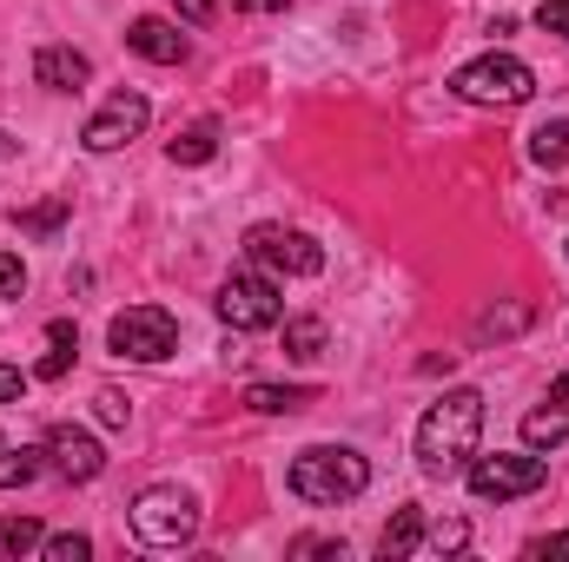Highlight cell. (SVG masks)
I'll list each match as a JSON object with an SVG mask.
<instances>
[{"label": "cell", "instance_id": "1", "mask_svg": "<svg viewBox=\"0 0 569 562\" xmlns=\"http://www.w3.org/2000/svg\"><path fill=\"white\" fill-rule=\"evenodd\" d=\"M477 436H483V391L457 384L418 418V463L425 476H457L470 456H477Z\"/></svg>", "mask_w": 569, "mask_h": 562}, {"label": "cell", "instance_id": "2", "mask_svg": "<svg viewBox=\"0 0 569 562\" xmlns=\"http://www.w3.org/2000/svg\"><path fill=\"white\" fill-rule=\"evenodd\" d=\"M284 483H291V496H305V503L331 510V503H351V496H365V483H371V463H365L351 443H311V450H298V456H291Z\"/></svg>", "mask_w": 569, "mask_h": 562}, {"label": "cell", "instance_id": "3", "mask_svg": "<svg viewBox=\"0 0 569 562\" xmlns=\"http://www.w3.org/2000/svg\"><path fill=\"white\" fill-rule=\"evenodd\" d=\"M127 523L146 550H186L199 536V496L186 483H146L127 510Z\"/></svg>", "mask_w": 569, "mask_h": 562}, {"label": "cell", "instance_id": "4", "mask_svg": "<svg viewBox=\"0 0 569 562\" xmlns=\"http://www.w3.org/2000/svg\"><path fill=\"white\" fill-rule=\"evenodd\" d=\"M450 93L470 100V107H523L537 93V73L517 53H483V60H470V67L450 73Z\"/></svg>", "mask_w": 569, "mask_h": 562}, {"label": "cell", "instance_id": "5", "mask_svg": "<svg viewBox=\"0 0 569 562\" xmlns=\"http://www.w3.org/2000/svg\"><path fill=\"white\" fill-rule=\"evenodd\" d=\"M463 483H470V496H483V503H510V496H537L543 483H550V463L543 456H530V450H497V456H470L463 463Z\"/></svg>", "mask_w": 569, "mask_h": 562}, {"label": "cell", "instance_id": "6", "mask_svg": "<svg viewBox=\"0 0 569 562\" xmlns=\"http://www.w3.org/2000/svg\"><path fill=\"white\" fill-rule=\"evenodd\" d=\"M107 344H113V358H127V364H159V358L179 351V324H172L166 304H127V311L107 324Z\"/></svg>", "mask_w": 569, "mask_h": 562}, {"label": "cell", "instance_id": "7", "mask_svg": "<svg viewBox=\"0 0 569 562\" xmlns=\"http://www.w3.org/2000/svg\"><path fill=\"white\" fill-rule=\"evenodd\" d=\"M246 259L259 272H284V279H318L325 272V245L298 225H252L246 232Z\"/></svg>", "mask_w": 569, "mask_h": 562}, {"label": "cell", "instance_id": "8", "mask_svg": "<svg viewBox=\"0 0 569 562\" xmlns=\"http://www.w3.org/2000/svg\"><path fill=\"white\" fill-rule=\"evenodd\" d=\"M219 318H226L232 331H272L284 318L279 284L266 279V272H232V279L219 284Z\"/></svg>", "mask_w": 569, "mask_h": 562}, {"label": "cell", "instance_id": "9", "mask_svg": "<svg viewBox=\"0 0 569 562\" xmlns=\"http://www.w3.org/2000/svg\"><path fill=\"white\" fill-rule=\"evenodd\" d=\"M152 127V100L146 93H113L93 120H87V133H80V145L87 152H120V145H133Z\"/></svg>", "mask_w": 569, "mask_h": 562}, {"label": "cell", "instance_id": "10", "mask_svg": "<svg viewBox=\"0 0 569 562\" xmlns=\"http://www.w3.org/2000/svg\"><path fill=\"white\" fill-rule=\"evenodd\" d=\"M47 456H53V470H60L67 483H93V476L107 470V450H100L80 423H53V430H47Z\"/></svg>", "mask_w": 569, "mask_h": 562}, {"label": "cell", "instance_id": "11", "mask_svg": "<svg viewBox=\"0 0 569 562\" xmlns=\"http://www.w3.org/2000/svg\"><path fill=\"white\" fill-rule=\"evenodd\" d=\"M33 80H40L47 93H80V87L93 80V60H87L80 47H40V53H33Z\"/></svg>", "mask_w": 569, "mask_h": 562}, {"label": "cell", "instance_id": "12", "mask_svg": "<svg viewBox=\"0 0 569 562\" xmlns=\"http://www.w3.org/2000/svg\"><path fill=\"white\" fill-rule=\"evenodd\" d=\"M127 47H133L140 60H152V67H179V60H186V33H179L172 20H159V13H146V20L127 27Z\"/></svg>", "mask_w": 569, "mask_h": 562}, {"label": "cell", "instance_id": "13", "mask_svg": "<svg viewBox=\"0 0 569 562\" xmlns=\"http://www.w3.org/2000/svg\"><path fill=\"white\" fill-rule=\"evenodd\" d=\"M311 398H318L311 384H246V411H259V418H291Z\"/></svg>", "mask_w": 569, "mask_h": 562}, {"label": "cell", "instance_id": "14", "mask_svg": "<svg viewBox=\"0 0 569 562\" xmlns=\"http://www.w3.org/2000/svg\"><path fill=\"white\" fill-rule=\"evenodd\" d=\"M425 550V510H398L391 523H385V536H378V556L385 562H405Z\"/></svg>", "mask_w": 569, "mask_h": 562}, {"label": "cell", "instance_id": "15", "mask_svg": "<svg viewBox=\"0 0 569 562\" xmlns=\"http://www.w3.org/2000/svg\"><path fill=\"white\" fill-rule=\"evenodd\" d=\"M212 152H219V120H199V127H186L179 140L166 145V159H172V165H206Z\"/></svg>", "mask_w": 569, "mask_h": 562}, {"label": "cell", "instance_id": "16", "mask_svg": "<svg viewBox=\"0 0 569 562\" xmlns=\"http://www.w3.org/2000/svg\"><path fill=\"white\" fill-rule=\"evenodd\" d=\"M47 344H53V351L40 358V371H33V378H47V384H53V378H67V364H73V351H80V331H73L67 318H53V324H47Z\"/></svg>", "mask_w": 569, "mask_h": 562}, {"label": "cell", "instance_id": "17", "mask_svg": "<svg viewBox=\"0 0 569 562\" xmlns=\"http://www.w3.org/2000/svg\"><path fill=\"white\" fill-rule=\"evenodd\" d=\"M530 159H537L543 172H563L569 165V120H543V127L530 133Z\"/></svg>", "mask_w": 569, "mask_h": 562}, {"label": "cell", "instance_id": "18", "mask_svg": "<svg viewBox=\"0 0 569 562\" xmlns=\"http://www.w3.org/2000/svg\"><path fill=\"white\" fill-rule=\"evenodd\" d=\"M40 456H47V450H27V443L13 450V443H0V490H27V483L40 476Z\"/></svg>", "mask_w": 569, "mask_h": 562}, {"label": "cell", "instance_id": "19", "mask_svg": "<svg viewBox=\"0 0 569 562\" xmlns=\"http://www.w3.org/2000/svg\"><path fill=\"white\" fill-rule=\"evenodd\" d=\"M563 436H569V411H530L523 418V443L530 450H557Z\"/></svg>", "mask_w": 569, "mask_h": 562}, {"label": "cell", "instance_id": "20", "mask_svg": "<svg viewBox=\"0 0 569 562\" xmlns=\"http://www.w3.org/2000/svg\"><path fill=\"white\" fill-rule=\"evenodd\" d=\"M67 212H73L67 199H47V205H27V212H13V225H20V232H33V239H53V232L67 225Z\"/></svg>", "mask_w": 569, "mask_h": 562}, {"label": "cell", "instance_id": "21", "mask_svg": "<svg viewBox=\"0 0 569 562\" xmlns=\"http://www.w3.org/2000/svg\"><path fill=\"white\" fill-rule=\"evenodd\" d=\"M47 543V530L33 523V516H0V556H27V550H40Z\"/></svg>", "mask_w": 569, "mask_h": 562}, {"label": "cell", "instance_id": "22", "mask_svg": "<svg viewBox=\"0 0 569 562\" xmlns=\"http://www.w3.org/2000/svg\"><path fill=\"white\" fill-rule=\"evenodd\" d=\"M470 543V523L463 516H443V523H425V550L430 556H457Z\"/></svg>", "mask_w": 569, "mask_h": 562}, {"label": "cell", "instance_id": "23", "mask_svg": "<svg viewBox=\"0 0 569 562\" xmlns=\"http://www.w3.org/2000/svg\"><path fill=\"white\" fill-rule=\"evenodd\" d=\"M284 351L291 358H318L325 351V324L318 318H284Z\"/></svg>", "mask_w": 569, "mask_h": 562}, {"label": "cell", "instance_id": "24", "mask_svg": "<svg viewBox=\"0 0 569 562\" xmlns=\"http://www.w3.org/2000/svg\"><path fill=\"white\" fill-rule=\"evenodd\" d=\"M523 324H530L523 304H510V311H483V318H477V338H517Z\"/></svg>", "mask_w": 569, "mask_h": 562}, {"label": "cell", "instance_id": "25", "mask_svg": "<svg viewBox=\"0 0 569 562\" xmlns=\"http://www.w3.org/2000/svg\"><path fill=\"white\" fill-rule=\"evenodd\" d=\"M40 556H47V562H87V556H93V543H87V536H47V543H40Z\"/></svg>", "mask_w": 569, "mask_h": 562}, {"label": "cell", "instance_id": "26", "mask_svg": "<svg viewBox=\"0 0 569 562\" xmlns=\"http://www.w3.org/2000/svg\"><path fill=\"white\" fill-rule=\"evenodd\" d=\"M20 291H27V265H20V252H0V304L20 298Z\"/></svg>", "mask_w": 569, "mask_h": 562}, {"label": "cell", "instance_id": "27", "mask_svg": "<svg viewBox=\"0 0 569 562\" xmlns=\"http://www.w3.org/2000/svg\"><path fill=\"white\" fill-rule=\"evenodd\" d=\"M537 27H543V33H563V40H569V0H543V7H537Z\"/></svg>", "mask_w": 569, "mask_h": 562}, {"label": "cell", "instance_id": "28", "mask_svg": "<svg viewBox=\"0 0 569 562\" xmlns=\"http://www.w3.org/2000/svg\"><path fill=\"white\" fill-rule=\"evenodd\" d=\"M179 7V20H192V27H206L212 13H219V0H172Z\"/></svg>", "mask_w": 569, "mask_h": 562}, {"label": "cell", "instance_id": "29", "mask_svg": "<svg viewBox=\"0 0 569 562\" xmlns=\"http://www.w3.org/2000/svg\"><path fill=\"white\" fill-rule=\"evenodd\" d=\"M93 404H100V423H127V398L120 391H100Z\"/></svg>", "mask_w": 569, "mask_h": 562}, {"label": "cell", "instance_id": "30", "mask_svg": "<svg viewBox=\"0 0 569 562\" xmlns=\"http://www.w3.org/2000/svg\"><path fill=\"white\" fill-rule=\"evenodd\" d=\"M27 391V371H13V364H0V404H13Z\"/></svg>", "mask_w": 569, "mask_h": 562}, {"label": "cell", "instance_id": "31", "mask_svg": "<svg viewBox=\"0 0 569 562\" xmlns=\"http://www.w3.org/2000/svg\"><path fill=\"white\" fill-rule=\"evenodd\" d=\"M530 556H569V530H557V536H537V543H530Z\"/></svg>", "mask_w": 569, "mask_h": 562}, {"label": "cell", "instance_id": "32", "mask_svg": "<svg viewBox=\"0 0 569 562\" xmlns=\"http://www.w3.org/2000/svg\"><path fill=\"white\" fill-rule=\"evenodd\" d=\"M298 556H345V543H325V536H305Z\"/></svg>", "mask_w": 569, "mask_h": 562}, {"label": "cell", "instance_id": "33", "mask_svg": "<svg viewBox=\"0 0 569 562\" xmlns=\"http://www.w3.org/2000/svg\"><path fill=\"white\" fill-rule=\"evenodd\" d=\"M232 7H239V13H284L291 0H232Z\"/></svg>", "mask_w": 569, "mask_h": 562}, {"label": "cell", "instance_id": "34", "mask_svg": "<svg viewBox=\"0 0 569 562\" xmlns=\"http://www.w3.org/2000/svg\"><path fill=\"white\" fill-rule=\"evenodd\" d=\"M550 404H569V371L557 378V384H550Z\"/></svg>", "mask_w": 569, "mask_h": 562}, {"label": "cell", "instance_id": "35", "mask_svg": "<svg viewBox=\"0 0 569 562\" xmlns=\"http://www.w3.org/2000/svg\"><path fill=\"white\" fill-rule=\"evenodd\" d=\"M0 159H13V133H0Z\"/></svg>", "mask_w": 569, "mask_h": 562}]
</instances>
